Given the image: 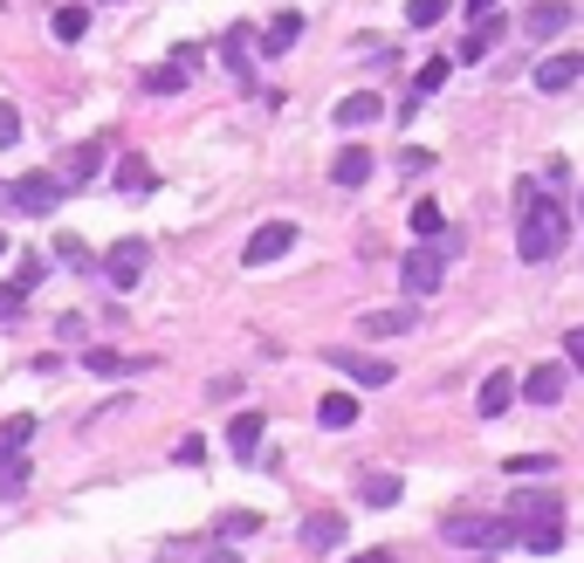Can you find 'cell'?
<instances>
[{"instance_id": "29", "label": "cell", "mask_w": 584, "mask_h": 563, "mask_svg": "<svg viewBox=\"0 0 584 563\" xmlns=\"http://www.w3.org/2000/svg\"><path fill=\"white\" fill-rule=\"evenodd\" d=\"M502 474H516L523 488H529L536 474H557V461H543V454H516V461H502Z\"/></svg>"}, {"instance_id": "11", "label": "cell", "mask_w": 584, "mask_h": 563, "mask_svg": "<svg viewBox=\"0 0 584 563\" xmlns=\"http://www.w3.org/2000/svg\"><path fill=\"white\" fill-rule=\"evenodd\" d=\"M337 543H344V515H337V508L303 515V550H309V556H324V550H337Z\"/></svg>"}, {"instance_id": "32", "label": "cell", "mask_w": 584, "mask_h": 563, "mask_svg": "<svg viewBox=\"0 0 584 563\" xmlns=\"http://www.w3.org/2000/svg\"><path fill=\"white\" fill-rule=\"evenodd\" d=\"M441 227H447V220H441V207H434V199H413V234H419V240H434Z\"/></svg>"}, {"instance_id": "38", "label": "cell", "mask_w": 584, "mask_h": 563, "mask_svg": "<svg viewBox=\"0 0 584 563\" xmlns=\"http://www.w3.org/2000/svg\"><path fill=\"white\" fill-rule=\"evenodd\" d=\"M179 461H186V467H200V461H207V439H200V433H186V439H179Z\"/></svg>"}, {"instance_id": "45", "label": "cell", "mask_w": 584, "mask_h": 563, "mask_svg": "<svg viewBox=\"0 0 584 563\" xmlns=\"http://www.w3.org/2000/svg\"><path fill=\"white\" fill-rule=\"evenodd\" d=\"M0 255H8V234H0Z\"/></svg>"}, {"instance_id": "4", "label": "cell", "mask_w": 584, "mask_h": 563, "mask_svg": "<svg viewBox=\"0 0 584 563\" xmlns=\"http://www.w3.org/2000/svg\"><path fill=\"white\" fill-rule=\"evenodd\" d=\"M399 282H406V296H434L441 282H447V255L434 248V240H419V248L399 261Z\"/></svg>"}, {"instance_id": "13", "label": "cell", "mask_w": 584, "mask_h": 563, "mask_svg": "<svg viewBox=\"0 0 584 563\" xmlns=\"http://www.w3.org/2000/svg\"><path fill=\"white\" fill-rule=\"evenodd\" d=\"M564 385H571V372H564V365H536V372H529L516 392L529 398V406H557V398H564Z\"/></svg>"}, {"instance_id": "41", "label": "cell", "mask_w": 584, "mask_h": 563, "mask_svg": "<svg viewBox=\"0 0 584 563\" xmlns=\"http://www.w3.org/2000/svg\"><path fill=\"white\" fill-rule=\"evenodd\" d=\"M21 303H28V289H0V316H21Z\"/></svg>"}, {"instance_id": "28", "label": "cell", "mask_w": 584, "mask_h": 563, "mask_svg": "<svg viewBox=\"0 0 584 563\" xmlns=\"http://www.w3.org/2000/svg\"><path fill=\"white\" fill-rule=\"evenodd\" d=\"M90 34V8H56V42H83Z\"/></svg>"}, {"instance_id": "33", "label": "cell", "mask_w": 584, "mask_h": 563, "mask_svg": "<svg viewBox=\"0 0 584 563\" xmlns=\"http://www.w3.org/2000/svg\"><path fill=\"white\" fill-rule=\"evenodd\" d=\"M117 186H125V192H145V186H151V166H145V158H125V166H117Z\"/></svg>"}, {"instance_id": "25", "label": "cell", "mask_w": 584, "mask_h": 563, "mask_svg": "<svg viewBox=\"0 0 584 563\" xmlns=\"http://www.w3.org/2000/svg\"><path fill=\"white\" fill-rule=\"evenodd\" d=\"M138 90H151V97H179V90H186V69H179V62L145 69V76H138Z\"/></svg>"}, {"instance_id": "10", "label": "cell", "mask_w": 584, "mask_h": 563, "mask_svg": "<svg viewBox=\"0 0 584 563\" xmlns=\"http://www.w3.org/2000/svg\"><path fill=\"white\" fill-rule=\"evenodd\" d=\"M97 172H103V138H90V145H76V151L62 158V172H56V179H62V192H69V186H90Z\"/></svg>"}, {"instance_id": "36", "label": "cell", "mask_w": 584, "mask_h": 563, "mask_svg": "<svg viewBox=\"0 0 584 563\" xmlns=\"http://www.w3.org/2000/svg\"><path fill=\"white\" fill-rule=\"evenodd\" d=\"M56 255H62L69 268H97V255H90V248H83V240H76V234H62V240H56Z\"/></svg>"}, {"instance_id": "14", "label": "cell", "mask_w": 584, "mask_h": 563, "mask_svg": "<svg viewBox=\"0 0 584 563\" xmlns=\"http://www.w3.org/2000/svg\"><path fill=\"white\" fill-rule=\"evenodd\" d=\"M571 21V0H529V14H523V34L529 42H551V34Z\"/></svg>"}, {"instance_id": "31", "label": "cell", "mask_w": 584, "mask_h": 563, "mask_svg": "<svg viewBox=\"0 0 584 563\" xmlns=\"http://www.w3.org/2000/svg\"><path fill=\"white\" fill-rule=\"evenodd\" d=\"M447 76H454V62H447V56H434V62L419 69V83H413V97H434V90H447Z\"/></svg>"}, {"instance_id": "30", "label": "cell", "mask_w": 584, "mask_h": 563, "mask_svg": "<svg viewBox=\"0 0 584 563\" xmlns=\"http://www.w3.org/2000/svg\"><path fill=\"white\" fill-rule=\"evenodd\" d=\"M83 372H97V378H125L131 357H117V350H83Z\"/></svg>"}, {"instance_id": "24", "label": "cell", "mask_w": 584, "mask_h": 563, "mask_svg": "<svg viewBox=\"0 0 584 563\" xmlns=\"http://www.w3.org/2000/svg\"><path fill=\"white\" fill-rule=\"evenodd\" d=\"M255 530H261V515H255V508H227V515L214 522V536H220V543H241V536H255Z\"/></svg>"}, {"instance_id": "40", "label": "cell", "mask_w": 584, "mask_h": 563, "mask_svg": "<svg viewBox=\"0 0 584 563\" xmlns=\"http://www.w3.org/2000/svg\"><path fill=\"white\" fill-rule=\"evenodd\" d=\"M21 481H28V461H14L8 474H0V495H21Z\"/></svg>"}, {"instance_id": "17", "label": "cell", "mask_w": 584, "mask_h": 563, "mask_svg": "<svg viewBox=\"0 0 584 563\" xmlns=\"http://www.w3.org/2000/svg\"><path fill=\"white\" fill-rule=\"evenodd\" d=\"M330 179H337L344 192H350V186H365V179H372V151H365V145H344V151L330 158Z\"/></svg>"}, {"instance_id": "7", "label": "cell", "mask_w": 584, "mask_h": 563, "mask_svg": "<svg viewBox=\"0 0 584 563\" xmlns=\"http://www.w3.org/2000/svg\"><path fill=\"white\" fill-rule=\"evenodd\" d=\"M324 365H337L350 385H393V365H385V357H365V350H330Z\"/></svg>"}, {"instance_id": "12", "label": "cell", "mask_w": 584, "mask_h": 563, "mask_svg": "<svg viewBox=\"0 0 584 563\" xmlns=\"http://www.w3.org/2000/svg\"><path fill=\"white\" fill-rule=\"evenodd\" d=\"M571 83H584V56L564 49V56H543V62H536V90L557 97V90H571Z\"/></svg>"}, {"instance_id": "16", "label": "cell", "mask_w": 584, "mask_h": 563, "mask_svg": "<svg viewBox=\"0 0 584 563\" xmlns=\"http://www.w3.org/2000/svg\"><path fill=\"white\" fill-rule=\"evenodd\" d=\"M261 426H268L261 413H234V419H227V447H234V461H255V454H261Z\"/></svg>"}, {"instance_id": "8", "label": "cell", "mask_w": 584, "mask_h": 563, "mask_svg": "<svg viewBox=\"0 0 584 563\" xmlns=\"http://www.w3.org/2000/svg\"><path fill=\"white\" fill-rule=\"evenodd\" d=\"M502 515H509V522H529V530H536V522H557L564 502H557V495H543V488H516Z\"/></svg>"}, {"instance_id": "27", "label": "cell", "mask_w": 584, "mask_h": 563, "mask_svg": "<svg viewBox=\"0 0 584 563\" xmlns=\"http://www.w3.org/2000/svg\"><path fill=\"white\" fill-rule=\"evenodd\" d=\"M516 543L536 550V556H551V550H564V530H557V522H536V530H516Z\"/></svg>"}, {"instance_id": "1", "label": "cell", "mask_w": 584, "mask_h": 563, "mask_svg": "<svg viewBox=\"0 0 584 563\" xmlns=\"http://www.w3.org/2000/svg\"><path fill=\"white\" fill-rule=\"evenodd\" d=\"M516 255L523 261H551V255H564V234H571V220H564V199H543V186L536 179H516Z\"/></svg>"}, {"instance_id": "15", "label": "cell", "mask_w": 584, "mask_h": 563, "mask_svg": "<svg viewBox=\"0 0 584 563\" xmlns=\"http://www.w3.org/2000/svg\"><path fill=\"white\" fill-rule=\"evenodd\" d=\"M509 406H516V378H509V372H488L482 392H475V413H482V419H502Z\"/></svg>"}, {"instance_id": "42", "label": "cell", "mask_w": 584, "mask_h": 563, "mask_svg": "<svg viewBox=\"0 0 584 563\" xmlns=\"http://www.w3.org/2000/svg\"><path fill=\"white\" fill-rule=\"evenodd\" d=\"M350 563H399V556H393V550H358Z\"/></svg>"}, {"instance_id": "21", "label": "cell", "mask_w": 584, "mask_h": 563, "mask_svg": "<svg viewBox=\"0 0 584 563\" xmlns=\"http://www.w3.org/2000/svg\"><path fill=\"white\" fill-rule=\"evenodd\" d=\"M317 426H330V433L358 426V398H350V392H324V406H317Z\"/></svg>"}, {"instance_id": "20", "label": "cell", "mask_w": 584, "mask_h": 563, "mask_svg": "<svg viewBox=\"0 0 584 563\" xmlns=\"http://www.w3.org/2000/svg\"><path fill=\"white\" fill-rule=\"evenodd\" d=\"M28 439H34V419H28V413L0 426V474H8V467H14V461L28 454Z\"/></svg>"}, {"instance_id": "5", "label": "cell", "mask_w": 584, "mask_h": 563, "mask_svg": "<svg viewBox=\"0 0 584 563\" xmlns=\"http://www.w3.org/2000/svg\"><path fill=\"white\" fill-rule=\"evenodd\" d=\"M145 261H151L145 240H117V248L103 255V282H110V289H138V282H145Z\"/></svg>"}, {"instance_id": "3", "label": "cell", "mask_w": 584, "mask_h": 563, "mask_svg": "<svg viewBox=\"0 0 584 563\" xmlns=\"http://www.w3.org/2000/svg\"><path fill=\"white\" fill-rule=\"evenodd\" d=\"M62 199H69V192H62V179H56V172H28V179H14V186H8V207H21V214H34V220H49V214L62 207Z\"/></svg>"}, {"instance_id": "18", "label": "cell", "mask_w": 584, "mask_h": 563, "mask_svg": "<svg viewBox=\"0 0 584 563\" xmlns=\"http://www.w3.org/2000/svg\"><path fill=\"white\" fill-rule=\"evenodd\" d=\"M220 62L234 69V83H255V56H248V28H227V34H220Z\"/></svg>"}, {"instance_id": "44", "label": "cell", "mask_w": 584, "mask_h": 563, "mask_svg": "<svg viewBox=\"0 0 584 563\" xmlns=\"http://www.w3.org/2000/svg\"><path fill=\"white\" fill-rule=\"evenodd\" d=\"M207 563H241V556H234V550H214V556H207Z\"/></svg>"}, {"instance_id": "6", "label": "cell", "mask_w": 584, "mask_h": 563, "mask_svg": "<svg viewBox=\"0 0 584 563\" xmlns=\"http://www.w3.org/2000/svg\"><path fill=\"white\" fill-rule=\"evenodd\" d=\"M289 248H296V227H289V220H268V227L248 234V255H241V261H248V268H268V261H283Z\"/></svg>"}, {"instance_id": "37", "label": "cell", "mask_w": 584, "mask_h": 563, "mask_svg": "<svg viewBox=\"0 0 584 563\" xmlns=\"http://www.w3.org/2000/svg\"><path fill=\"white\" fill-rule=\"evenodd\" d=\"M564 372H584V324L564 337Z\"/></svg>"}, {"instance_id": "43", "label": "cell", "mask_w": 584, "mask_h": 563, "mask_svg": "<svg viewBox=\"0 0 584 563\" xmlns=\"http://www.w3.org/2000/svg\"><path fill=\"white\" fill-rule=\"evenodd\" d=\"M495 8H502V0H467V14H475V21H488Z\"/></svg>"}, {"instance_id": "9", "label": "cell", "mask_w": 584, "mask_h": 563, "mask_svg": "<svg viewBox=\"0 0 584 563\" xmlns=\"http://www.w3.org/2000/svg\"><path fill=\"white\" fill-rule=\"evenodd\" d=\"M372 117H385V97H378V90H350V97L330 110V125H337V131H358V125H372Z\"/></svg>"}, {"instance_id": "22", "label": "cell", "mask_w": 584, "mask_h": 563, "mask_svg": "<svg viewBox=\"0 0 584 563\" xmlns=\"http://www.w3.org/2000/svg\"><path fill=\"white\" fill-rule=\"evenodd\" d=\"M296 34H303V14H276V21H268V34H261V49H268V56H289Z\"/></svg>"}, {"instance_id": "35", "label": "cell", "mask_w": 584, "mask_h": 563, "mask_svg": "<svg viewBox=\"0 0 584 563\" xmlns=\"http://www.w3.org/2000/svg\"><path fill=\"white\" fill-rule=\"evenodd\" d=\"M441 14H447V0H406V21L413 28H434Z\"/></svg>"}, {"instance_id": "34", "label": "cell", "mask_w": 584, "mask_h": 563, "mask_svg": "<svg viewBox=\"0 0 584 563\" xmlns=\"http://www.w3.org/2000/svg\"><path fill=\"white\" fill-rule=\"evenodd\" d=\"M14 145H21V110L0 97V151H14Z\"/></svg>"}, {"instance_id": "2", "label": "cell", "mask_w": 584, "mask_h": 563, "mask_svg": "<svg viewBox=\"0 0 584 563\" xmlns=\"http://www.w3.org/2000/svg\"><path fill=\"white\" fill-rule=\"evenodd\" d=\"M441 536H447L454 550H509V543H516V522H509V515H447Z\"/></svg>"}, {"instance_id": "19", "label": "cell", "mask_w": 584, "mask_h": 563, "mask_svg": "<svg viewBox=\"0 0 584 563\" xmlns=\"http://www.w3.org/2000/svg\"><path fill=\"white\" fill-rule=\"evenodd\" d=\"M413 324H419L413 309H365V324H358V330H365V337H406Z\"/></svg>"}, {"instance_id": "39", "label": "cell", "mask_w": 584, "mask_h": 563, "mask_svg": "<svg viewBox=\"0 0 584 563\" xmlns=\"http://www.w3.org/2000/svg\"><path fill=\"white\" fill-rule=\"evenodd\" d=\"M83 330H90V316H76V309H69L62 324H56V337H62V344H76V337H83Z\"/></svg>"}, {"instance_id": "26", "label": "cell", "mask_w": 584, "mask_h": 563, "mask_svg": "<svg viewBox=\"0 0 584 563\" xmlns=\"http://www.w3.org/2000/svg\"><path fill=\"white\" fill-rule=\"evenodd\" d=\"M399 495H406L399 474H365V502H372V508H393Z\"/></svg>"}, {"instance_id": "23", "label": "cell", "mask_w": 584, "mask_h": 563, "mask_svg": "<svg viewBox=\"0 0 584 563\" xmlns=\"http://www.w3.org/2000/svg\"><path fill=\"white\" fill-rule=\"evenodd\" d=\"M495 34H502V21H495V14H488V21H475V28L461 34V62H482V56L495 49Z\"/></svg>"}]
</instances>
